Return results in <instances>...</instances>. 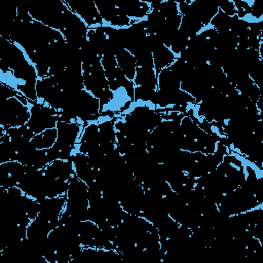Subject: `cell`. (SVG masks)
Here are the masks:
<instances>
[{
	"mask_svg": "<svg viewBox=\"0 0 263 263\" xmlns=\"http://www.w3.org/2000/svg\"><path fill=\"white\" fill-rule=\"evenodd\" d=\"M60 112L48 105L37 101L32 103L31 116L26 125L35 134H40L46 129L54 128L59 120Z\"/></svg>",
	"mask_w": 263,
	"mask_h": 263,
	"instance_id": "cell-1",
	"label": "cell"
},
{
	"mask_svg": "<svg viewBox=\"0 0 263 263\" xmlns=\"http://www.w3.org/2000/svg\"><path fill=\"white\" fill-rule=\"evenodd\" d=\"M31 113L16 97L6 99L1 109V125L5 130L9 127H18L25 125L30 119Z\"/></svg>",
	"mask_w": 263,
	"mask_h": 263,
	"instance_id": "cell-2",
	"label": "cell"
},
{
	"mask_svg": "<svg viewBox=\"0 0 263 263\" xmlns=\"http://www.w3.org/2000/svg\"><path fill=\"white\" fill-rule=\"evenodd\" d=\"M57 142L53 145L59 151H73L76 140L78 139V135L80 133V124L78 122H66L62 120H58L57 122Z\"/></svg>",
	"mask_w": 263,
	"mask_h": 263,
	"instance_id": "cell-3",
	"label": "cell"
},
{
	"mask_svg": "<svg viewBox=\"0 0 263 263\" xmlns=\"http://www.w3.org/2000/svg\"><path fill=\"white\" fill-rule=\"evenodd\" d=\"M70 9L77 14L86 25L91 27L103 26V20L101 18L95 2L90 0H74L67 3Z\"/></svg>",
	"mask_w": 263,
	"mask_h": 263,
	"instance_id": "cell-4",
	"label": "cell"
},
{
	"mask_svg": "<svg viewBox=\"0 0 263 263\" xmlns=\"http://www.w3.org/2000/svg\"><path fill=\"white\" fill-rule=\"evenodd\" d=\"M118 11L132 18L143 20L146 17L149 12L151 11L150 3L145 1H138V0H124L118 3H115Z\"/></svg>",
	"mask_w": 263,
	"mask_h": 263,
	"instance_id": "cell-5",
	"label": "cell"
},
{
	"mask_svg": "<svg viewBox=\"0 0 263 263\" xmlns=\"http://www.w3.org/2000/svg\"><path fill=\"white\" fill-rule=\"evenodd\" d=\"M42 171L44 175L47 177H50L53 179H60L67 182H69V180L75 175L74 165L71 159H67V160L57 159L50 162L44 168H42Z\"/></svg>",
	"mask_w": 263,
	"mask_h": 263,
	"instance_id": "cell-6",
	"label": "cell"
},
{
	"mask_svg": "<svg viewBox=\"0 0 263 263\" xmlns=\"http://www.w3.org/2000/svg\"><path fill=\"white\" fill-rule=\"evenodd\" d=\"M152 57H153L154 70H155L156 75H158V73L162 69L170 67L176 60L175 54L164 44H161L157 48H155L152 51Z\"/></svg>",
	"mask_w": 263,
	"mask_h": 263,
	"instance_id": "cell-7",
	"label": "cell"
},
{
	"mask_svg": "<svg viewBox=\"0 0 263 263\" xmlns=\"http://www.w3.org/2000/svg\"><path fill=\"white\" fill-rule=\"evenodd\" d=\"M115 58H116L118 68L122 71V73L125 75L127 79L133 81L135 78L136 69H137L135 57L126 49H122L115 55Z\"/></svg>",
	"mask_w": 263,
	"mask_h": 263,
	"instance_id": "cell-8",
	"label": "cell"
},
{
	"mask_svg": "<svg viewBox=\"0 0 263 263\" xmlns=\"http://www.w3.org/2000/svg\"><path fill=\"white\" fill-rule=\"evenodd\" d=\"M133 81L136 86H144L152 89H156L157 87V75L154 69L137 67Z\"/></svg>",
	"mask_w": 263,
	"mask_h": 263,
	"instance_id": "cell-9",
	"label": "cell"
},
{
	"mask_svg": "<svg viewBox=\"0 0 263 263\" xmlns=\"http://www.w3.org/2000/svg\"><path fill=\"white\" fill-rule=\"evenodd\" d=\"M57 137V128H49L35 135L30 143L34 149H49L55 144Z\"/></svg>",
	"mask_w": 263,
	"mask_h": 263,
	"instance_id": "cell-10",
	"label": "cell"
},
{
	"mask_svg": "<svg viewBox=\"0 0 263 263\" xmlns=\"http://www.w3.org/2000/svg\"><path fill=\"white\" fill-rule=\"evenodd\" d=\"M181 80L167 68L162 69L157 75V89L172 90L179 89Z\"/></svg>",
	"mask_w": 263,
	"mask_h": 263,
	"instance_id": "cell-11",
	"label": "cell"
},
{
	"mask_svg": "<svg viewBox=\"0 0 263 263\" xmlns=\"http://www.w3.org/2000/svg\"><path fill=\"white\" fill-rule=\"evenodd\" d=\"M210 25H212V27L218 32L228 31L230 30L231 16H228L227 14H225L223 11L219 9L217 14L211 20Z\"/></svg>",
	"mask_w": 263,
	"mask_h": 263,
	"instance_id": "cell-12",
	"label": "cell"
},
{
	"mask_svg": "<svg viewBox=\"0 0 263 263\" xmlns=\"http://www.w3.org/2000/svg\"><path fill=\"white\" fill-rule=\"evenodd\" d=\"M155 10H158L164 16V18L174 17L180 14L178 2L176 1H160L158 8Z\"/></svg>",
	"mask_w": 263,
	"mask_h": 263,
	"instance_id": "cell-13",
	"label": "cell"
},
{
	"mask_svg": "<svg viewBox=\"0 0 263 263\" xmlns=\"http://www.w3.org/2000/svg\"><path fill=\"white\" fill-rule=\"evenodd\" d=\"M156 89H152L144 86H136L134 89V100L142 102H150L153 98Z\"/></svg>",
	"mask_w": 263,
	"mask_h": 263,
	"instance_id": "cell-14",
	"label": "cell"
},
{
	"mask_svg": "<svg viewBox=\"0 0 263 263\" xmlns=\"http://www.w3.org/2000/svg\"><path fill=\"white\" fill-rule=\"evenodd\" d=\"M218 7L221 11H223L228 16H233L236 14V8L232 1H222L218 5Z\"/></svg>",
	"mask_w": 263,
	"mask_h": 263,
	"instance_id": "cell-15",
	"label": "cell"
}]
</instances>
